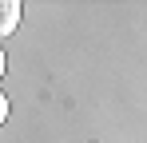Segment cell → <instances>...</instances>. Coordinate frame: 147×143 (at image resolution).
<instances>
[{
  "instance_id": "cell-3",
  "label": "cell",
  "mask_w": 147,
  "mask_h": 143,
  "mask_svg": "<svg viewBox=\"0 0 147 143\" xmlns=\"http://www.w3.org/2000/svg\"><path fill=\"white\" fill-rule=\"evenodd\" d=\"M0 76H4V48H0Z\"/></svg>"
},
{
  "instance_id": "cell-2",
  "label": "cell",
  "mask_w": 147,
  "mask_h": 143,
  "mask_svg": "<svg viewBox=\"0 0 147 143\" xmlns=\"http://www.w3.org/2000/svg\"><path fill=\"white\" fill-rule=\"evenodd\" d=\"M4 119H8V99L0 95V123H4Z\"/></svg>"
},
{
  "instance_id": "cell-1",
  "label": "cell",
  "mask_w": 147,
  "mask_h": 143,
  "mask_svg": "<svg viewBox=\"0 0 147 143\" xmlns=\"http://www.w3.org/2000/svg\"><path fill=\"white\" fill-rule=\"evenodd\" d=\"M20 16H24L20 0H0V36H12L20 28Z\"/></svg>"
}]
</instances>
